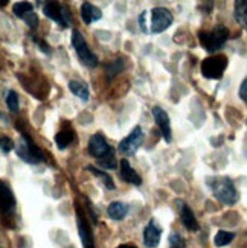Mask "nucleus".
Returning <instances> with one entry per match:
<instances>
[{"instance_id":"obj_1","label":"nucleus","mask_w":247,"mask_h":248,"mask_svg":"<svg viewBox=\"0 0 247 248\" xmlns=\"http://www.w3.org/2000/svg\"><path fill=\"white\" fill-rule=\"evenodd\" d=\"M208 186L211 187L212 195L224 206H233L240 200L238 190L229 177H212L208 178Z\"/></svg>"},{"instance_id":"obj_2","label":"nucleus","mask_w":247,"mask_h":248,"mask_svg":"<svg viewBox=\"0 0 247 248\" xmlns=\"http://www.w3.org/2000/svg\"><path fill=\"white\" fill-rule=\"evenodd\" d=\"M229 38V29L223 25H218L211 31H200L198 41L201 47L209 53H215L224 47Z\"/></svg>"},{"instance_id":"obj_3","label":"nucleus","mask_w":247,"mask_h":248,"mask_svg":"<svg viewBox=\"0 0 247 248\" xmlns=\"http://www.w3.org/2000/svg\"><path fill=\"white\" fill-rule=\"evenodd\" d=\"M16 153H17L18 158H21L29 165H38V163H41V161L46 160L43 151L34 143V140L26 134L20 136L18 143L16 145Z\"/></svg>"},{"instance_id":"obj_4","label":"nucleus","mask_w":247,"mask_h":248,"mask_svg":"<svg viewBox=\"0 0 247 248\" xmlns=\"http://www.w3.org/2000/svg\"><path fill=\"white\" fill-rule=\"evenodd\" d=\"M72 46L77 52V55L80 58V61L84 64L85 67L93 69L98 66V57L90 50L87 41H85L84 35L81 34L80 31H73L72 32Z\"/></svg>"},{"instance_id":"obj_5","label":"nucleus","mask_w":247,"mask_h":248,"mask_svg":"<svg viewBox=\"0 0 247 248\" xmlns=\"http://www.w3.org/2000/svg\"><path fill=\"white\" fill-rule=\"evenodd\" d=\"M228 67V58L223 55H212L203 60L201 75L208 79H220Z\"/></svg>"},{"instance_id":"obj_6","label":"nucleus","mask_w":247,"mask_h":248,"mask_svg":"<svg viewBox=\"0 0 247 248\" xmlns=\"http://www.w3.org/2000/svg\"><path fill=\"white\" fill-rule=\"evenodd\" d=\"M144 142V131H142V128L141 126H134L133 128V131L128 134L125 139H122L119 145H117V151H119L121 154L124 155H134L136 154V151L141 148Z\"/></svg>"},{"instance_id":"obj_7","label":"nucleus","mask_w":247,"mask_h":248,"mask_svg":"<svg viewBox=\"0 0 247 248\" xmlns=\"http://www.w3.org/2000/svg\"><path fill=\"white\" fill-rule=\"evenodd\" d=\"M174 17L171 14V11L166 8H154L151 11V26L149 31L153 34H162L171 25H173Z\"/></svg>"},{"instance_id":"obj_8","label":"nucleus","mask_w":247,"mask_h":248,"mask_svg":"<svg viewBox=\"0 0 247 248\" xmlns=\"http://www.w3.org/2000/svg\"><path fill=\"white\" fill-rule=\"evenodd\" d=\"M87 151H89V154L92 157H95L96 160L99 161V160H102V158H105L107 155H109L112 151H113V148L109 143H107V140L104 139L102 134L96 133V134H93L89 139Z\"/></svg>"},{"instance_id":"obj_9","label":"nucleus","mask_w":247,"mask_h":248,"mask_svg":"<svg viewBox=\"0 0 247 248\" xmlns=\"http://www.w3.org/2000/svg\"><path fill=\"white\" fill-rule=\"evenodd\" d=\"M153 119L157 125V128L162 133V137L166 143H169L173 140V133H171V122H169V116L168 113L160 108V107H154L153 108Z\"/></svg>"},{"instance_id":"obj_10","label":"nucleus","mask_w":247,"mask_h":248,"mask_svg":"<svg viewBox=\"0 0 247 248\" xmlns=\"http://www.w3.org/2000/svg\"><path fill=\"white\" fill-rule=\"evenodd\" d=\"M77 225H78V234L84 248H95L93 242V233L92 229L87 222V219L84 218V215L80 212V207L77 206Z\"/></svg>"},{"instance_id":"obj_11","label":"nucleus","mask_w":247,"mask_h":248,"mask_svg":"<svg viewBox=\"0 0 247 248\" xmlns=\"http://www.w3.org/2000/svg\"><path fill=\"white\" fill-rule=\"evenodd\" d=\"M179 206H180V219H181V224L185 225V229H188L189 232H198L200 225H198V221L196 218L194 212L191 210L189 206L181 201V200H177Z\"/></svg>"},{"instance_id":"obj_12","label":"nucleus","mask_w":247,"mask_h":248,"mask_svg":"<svg viewBox=\"0 0 247 248\" xmlns=\"http://www.w3.org/2000/svg\"><path fill=\"white\" fill-rule=\"evenodd\" d=\"M160 238H162V229L156 224L154 219H151L144 230V244L148 248H156L160 242Z\"/></svg>"},{"instance_id":"obj_13","label":"nucleus","mask_w":247,"mask_h":248,"mask_svg":"<svg viewBox=\"0 0 247 248\" xmlns=\"http://www.w3.org/2000/svg\"><path fill=\"white\" fill-rule=\"evenodd\" d=\"M119 169H121L119 175L125 183H130V185H133V186H141L142 185V178L139 177L137 172L130 166V163H128L127 158H122L119 161Z\"/></svg>"},{"instance_id":"obj_14","label":"nucleus","mask_w":247,"mask_h":248,"mask_svg":"<svg viewBox=\"0 0 247 248\" xmlns=\"http://www.w3.org/2000/svg\"><path fill=\"white\" fill-rule=\"evenodd\" d=\"M81 18L85 25H92L95 21H98L102 18V11L89 2H82L81 3Z\"/></svg>"},{"instance_id":"obj_15","label":"nucleus","mask_w":247,"mask_h":248,"mask_svg":"<svg viewBox=\"0 0 247 248\" xmlns=\"http://www.w3.org/2000/svg\"><path fill=\"white\" fill-rule=\"evenodd\" d=\"M43 14L63 28V5L57 2H45L43 3Z\"/></svg>"},{"instance_id":"obj_16","label":"nucleus","mask_w":247,"mask_h":248,"mask_svg":"<svg viewBox=\"0 0 247 248\" xmlns=\"http://www.w3.org/2000/svg\"><path fill=\"white\" fill-rule=\"evenodd\" d=\"M16 210V198L13 195V190L5 181H2V212L3 215H13Z\"/></svg>"},{"instance_id":"obj_17","label":"nucleus","mask_w":247,"mask_h":248,"mask_svg":"<svg viewBox=\"0 0 247 248\" xmlns=\"http://www.w3.org/2000/svg\"><path fill=\"white\" fill-rule=\"evenodd\" d=\"M128 213V206L121 201H115L112 202L109 209H107V215H109V218L113 219V221H122Z\"/></svg>"},{"instance_id":"obj_18","label":"nucleus","mask_w":247,"mask_h":248,"mask_svg":"<svg viewBox=\"0 0 247 248\" xmlns=\"http://www.w3.org/2000/svg\"><path fill=\"white\" fill-rule=\"evenodd\" d=\"M69 89L81 101H87L89 99V96H90L89 85L85 84L84 81H80V79H72V81H69Z\"/></svg>"},{"instance_id":"obj_19","label":"nucleus","mask_w":247,"mask_h":248,"mask_svg":"<svg viewBox=\"0 0 247 248\" xmlns=\"http://www.w3.org/2000/svg\"><path fill=\"white\" fill-rule=\"evenodd\" d=\"M233 17L240 26L247 29V0H237V2H235Z\"/></svg>"},{"instance_id":"obj_20","label":"nucleus","mask_w":247,"mask_h":248,"mask_svg":"<svg viewBox=\"0 0 247 248\" xmlns=\"http://www.w3.org/2000/svg\"><path fill=\"white\" fill-rule=\"evenodd\" d=\"M73 142V133L70 129H63L55 136V145L60 151H64L66 148H69Z\"/></svg>"},{"instance_id":"obj_21","label":"nucleus","mask_w":247,"mask_h":248,"mask_svg":"<svg viewBox=\"0 0 247 248\" xmlns=\"http://www.w3.org/2000/svg\"><path fill=\"white\" fill-rule=\"evenodd\" d=\"M87 170H89V172H92V174H93L95 177H98V178L102 181V185L105 186V189L115 190V183H113L112 177H110L109 174H107L105 170H101V169L95 168V166H87Z\"/></svg>"},{"instance_id":"obj_22","label":"nucleus","mask_w":247,"mask_h":248,"mask_svg":"<svg viewBox=\"0 0 247 248\" xmlns=\"http://www.w3.org/2000/svg\"><path fill=\"white\" fill-rule=\"evenodd\" d=\"M13 13L16 17L23 20L26 16L34 13V6H32V3H29V2H18L13 6Z\"/></svg>"},{"instance_id":"obj_23","label":"nucleus","mask_w":247,"mask_h":248,"mask_svg":"<svg viewBox=\"0 0 247 248\" xmlns=\"http://www.w3.org/2000/svg\"><path fill=\"white\" fill-rule=\"evenodd\" d=\"M233 238H235V233L220 230L215 234V238H214V245H215V247H226L233 241Z\"/></svg>"},{"instance_id":"obj_24","label":"nucleus","mask_w":247,"mask_h":248,"mask_svg":"<svg viewBox=\"0 0 247 248\" xmlns=\"http://www.w3.org/2000/svg\"><path fill=\"white\" fill-rule=\"evenodd\" d=\"M124 67H125V61L122 58H117L112 64H109V66L105 67V70H107V73H109V78L112 79L116 77L117 73H121L124 70Z\"/></svg>"},{"instance_id":"obj_25","label":"nucleus","mask_w":247,"mask_h":248,"mask_svg":"<svg viewBox=\"0 0 247 248\" xmlns=\"http://www.w3.org/2000/svg\"><path fill=\"white\" fill-rule=\"evenodd\" d=\"M6 107L9 111L17 113L18 111V94L14 90H9L6 94Z\"/></svg>"},{"instance_id":"obj_26","label":"nucleus","mask_w":247,"mask_h":248,"mask_svg":"<svg viewBox=\"0 0 247 248\" xmlns=\"http://www.w3.org/2000/svg\"><path fill=\"white\" fill-rule=\"evenodd\" d=\"M168 242H169V248H185L186 247L185 239L181 238L179 233H176V232H173V233L169 234Z\"/></svg>"},{"instance_id":"obj_27","label":"nucleus","mask_w":247,"mask_h":248,"mask_svg":"<svg viewBox=\"0 0 247 248\" xmlns=\"http://www.w3.org/2000/svg\"><path fill=\"white\" fill-rule=\"evenodd\" d=\"M0 148H2V153L3 154H8V153H11V149L16 148V145H14V142L9 137L3 136L2 140H0Z\"/></svg>"},{"instance_id":"obj_28","label":"nucleus","mask_w":247,"mask_h":248,"mask_svg":"<svg viewBox=\"0 0 247 248\" xmlns=\"http://www.w3.org/2000/svg\"><path fill=\"white\" fill-rule=\"evenodd\" d=\"M23 21L26 23V26H28L29 29H32V31H35V29L38 28V17H37L35 13H32V14L26 16V17L23 18Z\"/></svg>"},{"instance_id":"obj_29","label":"nucleus","mask_w":247,"mask_h":248,"mask_svg":"<svg viewBox=\"0 0 247 248\" xmlns=\"http://www.w3.org/2000/svg\"><path fill=\"white\" fill-rule=\"evenodd\" d=\"M32 40L35 41V45L38 46V49H40L41 52H45L46 55H49V53H50V47L48 46V43H46V41H43V40H40V38H37V37H32Z\"/></svg>"},{"instance_id":"obj_30","label":"nucleus","mask_w":247,"mask_h":248,"mask_svg":"<svg viewBox=\"0 0 247 248\" xmlns=\"http://www.w3.org/2000/svg\"><path fill=\"white\" fill-rule=\"evenodd\" d=\"M240 98L244 101V102H247V77H246V79L241 82V85H240Z\"/></svg>"},{"instance_id":"obj_31","label":"nucleus","mask_w":247,"mask_h":248,"mask_svg":"<svg viewBox=\"0 0 247 248\" xmlns=\"http://www.w3.org/2000/svg\"><path fill=\"white\" fill-rule=\"evenodd\" d=\"M139 28H141V31L144 32V34H148V28L145 25V13H142L141 16H139Z\"/></svg>"},{"instance_id":"obj_32","label":"nucleus","mask_w":247,"mask_h":248,"mask_svg":"<svg viewBox=\"0 0 247 248\" xmlns=\"http://www.w3.org/2000/svg\"><path fill=\"white\" fill-rule=\"evenodd\" d=\"M87 207H89V212H90V217H92V219H93V222L96 224L98 222V215H96V212H95V209L92 207V202L87 200Z\"/></svg>"},{"instance_id":"obj_33","label":"nucleus","mask_w":247,"mask_h":248,"mask_svg":"<svg viewBox=\"0 0 247 248\" xmlns=\"http://www.w3.org/2000/svg\"><path fill=\"white\" fill-rule=\"evenodd\" d=\"M117 248H137L136 245H133V244H121Z\"/></svg>"}]
</instances>
